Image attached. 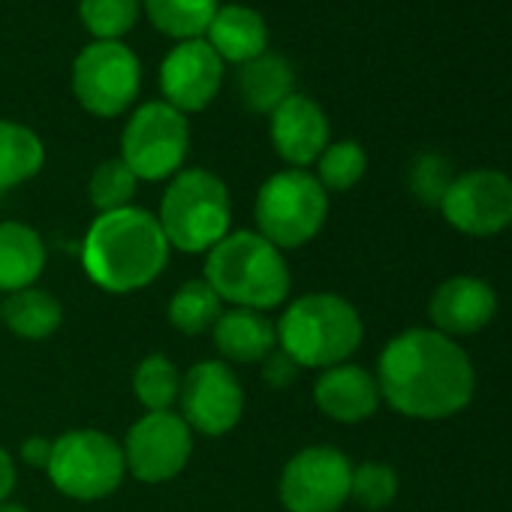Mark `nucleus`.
Returning <instances> with one entry per match:
<instances>
[{"mask_svg": "<svg viewBox=\"0 0 512 512\" xmlns=\"http://www.w3.org/2000/svg\"><path fill=\"white\" fill-rule=\"evenodd\" d=\"M133 392L148 413L172 410V404L178 401V392H181V377L166 356L154 353L139 362V368L133 374Z\"/></svg>", "mask_w": 512, "mask_h": 512, "instance_id": "nucleus-26", "label": "nucleus"}, {"mask_svg": "<svg viewBox=\"0 0 512 512\" xmlns=\"http://www.w3.org/2000/svg\"><path fill=\"white\" fill-rule=\"evenodd\" d=\"M61 320H64L61 302L40 287L10 293L7 302H0V323H7L10 332L25 341H46L49 335L58 332Z\"/></svg>", "mask_w": 512, "mask_h": 512, "instance_id": "nucleus-22", "label": "nucleus"}, {"mask_svg": "<svg viewBox=\"0 0 512 512\" xmlns=\"http://www.w3.org/2000/svg\"><path fill=\"white\" fill-rule=\"evenodd\" d=\"M278 347L299 368L344 365L362 344L365 326L359 311L335 293H308L296 299L275 326Z\"/></svg>", "mask_w": 512, "mask_h": 512, "instance_id": "nucleus-4", "label": "nucleus"}, {"mask_svg": "<svg viewBox=\"0 0 512 512\" xmlns=\"http://www.w3.org/2000/svg\"><path fill=\"white\" fill-rule=\"evenodd\" d=\"M142 88V64L121 40H94L73 61V94L94 118L124 115Z\"/></svg>", "mask_w": 512, "mask_h": 512, "instance_id": "nucleus-8", "label": "nucleus"}, {"mask_svg": "<svg viewBox=\"0 0 512 512\" xmlns=\"http://www.w3.org/2000/svg\"><path fill=\"white\" fill-rule=\"evenodd\" d=\"M169 263V241L160 220L136 205L97 214L82 241V266L106 293H136L160 278Z\"/></svg>", "mask_w": 512, "mask_h": 512, "instance_id": "nucleus-2", "label": "nucleus"}, {"mask_svg": "<svg viewBox=\"0 0 512 512\" xmlns=\"http://www.w3.org/2000/svg\"><path fill=\"white\" fill-rule=\"evenodd\" d=\"M46 269V244L37 229L19 220L0 223V293H19L37 284Z\"/></svg>", "mask_w": 512, "mask_h": 512, "instance_id": "nucleus-21", "label": "nucleus"}, {"mask_svg": "<svg viewBox=\"0 0 512 512\" xmlns=\"http://www.w3.org/2000/svg\"><path fill=\"white\" fill-rule=\"evenodd\" d=\"M190 151L187 115L163 100L142 103L121 133V160L139 181H166L181 172Z\"/></svg>", "mask_w": 512, "mask_h": 512, "instance_id": "nucleus-9", "label": "nucleus"}, {"mask_svg": "<svg viewBox=\"0 0 512 512\" xmlns=\"http://www.w3.org/2000/svg\"><path fill=\"white\" fill-rule=\"evenodd\" d=\"M22 458L31 467H46L49 458H52V440L49 437H28L25 446H22Z\"/></svg>", "mask_w": 512, "mask_h": 512, "instance_id": "nucleus-33", "label": "nucleus"}, {"mask_svg": "<svg viewBox=\"0 0 512 512\" xmlns=\"http://www.w3.org/2000/svg\"><path fill=\"white\" fill-rule=\"evenodd\" d=\"M452 163L434 151H425L419 154L413 163H410V190L413 196L422 202V205H431V208H440L449 184H452Z\"/></svg>", "mask_w": 512, "mask_h": 512, "instance_id": "nucleus-31", "label": "nucleus"}, {"mask_svg": "<svg viewBox=\"0 0 512 512\" xmlns=\"http://www.w3.org/2000/svg\"><path fill=\"white\" fill-rule=\"evenodd\" d=\"M353 464L335 446L296 452L281 473V503L287 512H338L350 500Z\"/></svg>", "mask_w": 512, "mask_h": 512, "instance_id": "nucleus-10", "label": "nucleus"}, {"mask_svg": "<svg viewBox=\"0 0 512 512\" xmlns=\"http://www.w3.org/2000/svg\"><path fill=\"white\" fill-rule=\"evenodd\" d=\"M269 133L287 169H308L329 145V118L308 94H290L272 115Z\"/></svg>", "mask_w": 512, "mask_h": 512, "instance_id": "nucleus-15", "label": "nucleus"}, {"mask_svg": "<svg viewBox=\"0 0 512 512\" xmlns=\"http://www.w3.org/2000/svg\"><path fill=\"white\" fill-rule=\"evenodd\" d=\"M260 365H263V380H266L269 386H275V389H287V386L299 377V371H302L281 347H275Z\"/></svg>", "mask_w": 512, "mask_h": 512, "instance_id": "nucleus-32", "label": "nucleus"}, {"mask_svg": "<svg viewBox=\"0 0 512 512\" xmlns=\"http://www.w3.org/2000/svg\"><path fill=\"white\" fill-rule=\"evenodd\" d=\"M217 10L220 0H142L148 22L178 43L202 40Z\"/></svg>", "mask_w": 512, "mask_h": 512, "instance_id": "nucleus-24", "label": "nucleus"}, {"mask_svg": "<svg viewBox=\"0 0 512 512\" xmlns=\"http://www.w3.org/2000/svg\"><path fill=\"white\" fill-rule=\"evenodd\" d=\"M235 94L253 115H272L290 94H296V70L284 55L266 52L235 67Z\"/></svg>", "mask_w": 512, "mask_h": 512, "instance_id": "nucleus-20", "label": "nucleus"}, {"mask_svg": "<svg viewBox=\"0 0 512 512\" xmlns=\"http://www.w3.org/2000/svg\"><path fill=\"white\" fill-rule=\"evenodd\" d=\"M211 332H214L217 353L238 365L263 362L278 347L275 323L263 311H250V308L223 311Z\"/></svg>", "mask_w": 512, "mask_h": 512, "instance_id": "nucleus-19", "label": "nucleus"}, {"mask_svg": "<svg viewBox=\"0 0 512 512\" xmlns=\"http://www.w3.org/2000/svg\"><path fill=\"white\" fill-rule=\"evenodd\" d=\"M136 187H139V178L133 175V169L121 157H115V160L100 163L91 172L88 196H91V205L100 214H106V211L127 208L133 202V196H136Z\"/></svg>", "mask_w": 512, "mask_h": 512, "instance_id": "nucleus-29", "label": "nucleus"}, {"mask_svg": "<svg viewBox=\"0 0 512 512\" xmlns=\"http://www.w3.org/2000/svg\"><path fill=\"white\" fill-rule=\"evenodd\" d=\"M380 398L407 419L437 422L461 413L476 392L467 350L437 329L395 335L377 359Z\"/></svg>", "mask_w": 512, "mask_h": 512, "instance_id": "nucleus-1", "label": "nucleus"}, {"mask_svg": "<svg viewBox=\"0 0 512 512\" xmlns=\"http://www.w3.org/2000/svg\"><path fill=\"white\" fill-rule=\"evenodd\" d=\"M223 85V61L205 40L175 43L160 64L163 103L181 115L202 112L214 103Z\"/></svg>", "mask_w": 512, "mask_h": 512, "instance_id": "nucleus-14", "label": "nucleus"}, {"mask_svg": "<svg viewBox=\"0 0 512 512\" xmlns=\"http://www.w3.org/2000/svg\"><path fill=\"white\" fill-rule=\"evenodd\" d=\"M0 512H28L22 503H10V500H4V503H0Z\"/></svg>", "mask_w": 512, "mask_h": 512, "instance_id": "nucleus-35", "label": "nucleus"}, {"mask_svg": "<svg viewBox=\"0 0 512 512\" xmlns=\"http://www.w3.org/2000/svg\"><path fill=\"white\" fill-rule=\"evenodd\" d=\"M124 470L121 443L94 428H76L52 440V458L46 464L52 485L73 500L109 497L124 482Z\"/></svg>", "mask_w": 512, "mask_h": 512, "instance_id": "nucleus-7", "label": "nucleus"}, {"mask_svg": "<svg viewBox=\"0 0 512 512\" xmlns=\"http://www.w3.org/2000/svg\"><path fill=\"white\" fill-rule=\"evenodd\" d=\"M181 419L190 431L205 437H220L232 431L244 413V389L229 365L220 359H205L193 365L181 380Z\"/></svg>", "mask_w": 512, "mask_h": 512, "instance_id": "nucleus-12", "label": "nucleus"}, {"mask_svg": "<svg viewBox=\"0 0 512 512\" xmlns=\"http://www.w3.org/2000/svg\"><path fill=\"white\" fill-rule=\"evenodd\" d=\"M223 64H247L269 52V25L253 7L220 4L205 37H202Z\"/></svg>", "mask_w": 512, "mask_h": 512, "instance_id": "nucleus-18", "label": "nucleus"}, {"mask_svg": "<svg viewBox=\"0 0 512 512\" xmlns=\"http://www.w3.org/2000/svg\"><path fill=\"white\" fill-rule=\"evenodd\" d=\"M43 163H46L43 139L19 121L0 118V193L40 175Z\"/></svg>", "mask_w": 512, "mask_h": 512, "instance_id": "nucleus-23", "label": "nucleus"}, {"mask_svg": "<svg viewBox=\"0 0 512 512\" xmlns=\"http://www.w3.org/2000/svg\"><path fill=\"white\" fill-rule=\"evenodd\" d=\"M314 401L329 419L356 425V422L371 419L383 398H380L377 377L371 371H365L362 365L344 362L320 374L314 386Z\"/></svg>", "mask_w": 512, "mask_h": 512, "instance_id": "nucleus-17", "label": "nucleus"}, {"mask_svg": "<svg viewBox=\"0 0 512 512\" xmlns=\"http://www.w3.org/2000/svg\"><path fill=\"white\" fill-rule=\"evenodd\" d=\"M13 485H16V464H13L10 452L0 446V503L10 497Z\"/></svg>", "mask_w": 512, "mask_h": 512, "instance_id": "nucleus-34", "label": "nucleus"}, {"mask_svg": "<svg viewBox=\"0 0 512 512\" xmlns=\"http://www.w3.org/2000/svg\"><path fill=\"white\" fill-rule=\"evenodd\" d=\"M205 281L235 308L272 311L287 302L293 278L284 250L260 232H229L205 253Z\"/></svg>", "mask_w": 512, "mask_h": 512, "instance_id": "nucleus-3", "label": "nucleus"}, {"mask_svg": "<svg viewBox=\"0 0 512 512\" xmlns=\"http://www.w3.org/2000/svg\"><path fill=\"white\" fill-rule=\"evenodd\" d=\"M157 220L169 247L184 253H208L229 235V190L208 169H181L163 193Z\"/></svg>", "mask_w": 512, "mask_h": 512, "instance_id": "nucleus-5", "label": "nucleus"}, {"mask_svg": "<svg viewBox=\"0 0 512 512\" xmlns=\"http://www.w3.org/2000/svg\"><path fill=\"white\" fill-rule=\"evenodd\" d=\"M124 461L127 470L142 482H166L184 470L193 452V431L190 425L172 413L157 410L145 413L133 422L124 440Z\"/></svg>", "mask_w": 512, "mask_h": 512, "instance_id": "nucleus-13", "label": "nucleus"}, {"mask_svg": "<svg viewBox=\"0 0 512 512\" xmlns=\"http://www.w3.org/2000/svg\"><path fill=\"white\" fill-rule=\"evenodd\" d=\"M494 314H497L494 287L473 275H455L443 281L428 302V317L434 329L446 338L476 335L494 320Z\"/></svg>", "mask_w": 512, "mask_h": 512, "instance_id": "nucleus-16", "label": "nucleus"}, {"mask_svg": "<svg viewBox=\"0 0 512 512\" xmlns=\"http://www.w3.org/2000/svg\"><path fill=\"white\" fill-rule=\"evenodd\" d=\"M398 494V476L389 464H380V461H365L359 467H353V479H350V497L371 509V512H380L386 509Z\"/></svg>", "mask_w": 512, "mask_h": 512, "instance_id": "nucleus-30", "label": "nucleus"}, {"mask_svg": "<svg viewBox=\"0 0 512 512\" xmlns=\"http://www.w3.org/2000/svg\"><path fill=\"white\" fill-rule=\"evenodd\" d=\"M440 214L464 235L488 238L512 226V178L497 169H470L452 178Z\"/></svg>", "mask_w": 512, "mask_h": 512, "instance_id": "nucleus-11", "label": "nucleus"}, {"mask_svg": "<svg viewBox=\"0 0 512 512\" xmlns=\"http://www.w3.org/2000/svg\"><path fill=\"white\" fill-rule=\"evenodd\" d=\"M220 305L223 302L208 281H187L169 302V323L184 335H202L214 329L217 317L223 314Z\"/></svg>", "mask_w": 512, "mask_h": 512, "instance_id": "nucleus-25", "label": "nucleus"}, {"mask_svg": "<svg viewBox=\"0 0 512 512\" xmlns=\"http://www.w3.org/2000/svg\"><path fill=\"white\" fill-rule=\"evenodd\" d=\"M256 232L278 250H296L317 238L329 217V193L308 169H284L263 181L253 205Z\"/></svg>", "mask_w": 512, "mask_h": 512, "instance_id": "nucleus-6", "label": "nucleus"}, {"mask_svg": "<svg viewBox=\"0 0 512 512\" xmlns=\"http://www.w3.org/2000/svg\"><path fill=\"white\" fill-rule=\"evenodd\" d=\"M368 169V154L359 142L353 139H341V142H329L326 151L317 160V181L323 184V190H350L365 178Z\"/></svg>", "mask_w": 512, "mask_h": 512, "instance_id": "nucleus-28", "label": "nucleus"}, {"mask_svg": "<svg viewBox=\"0 0 512 512\" xmlns=\"http://www.w3.org/2000/svg\"><path fill=\"white\" fill-rule=\"evenodd\" d=\"M142 16V0H79V19L94 40L127 37Z\"/></svg>", "mask_w": 512, "mask_h": 512, "instance_id": "nucleus-27", "label": "nucleus"}]
</instances>
